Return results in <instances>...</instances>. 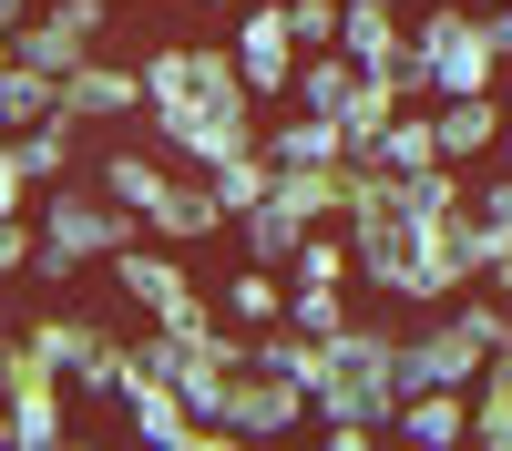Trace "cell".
Returning a JSON list of instances; mask_svg holds the SVG:
<instances>
[{"label": "cell", "instance_id": "obj_1", "mask_svg": "<svg viewBox=\"0 0 512 451\" xmlns=\"http://www.w3.org/2000/svg\"><path fill=\"white\" fill-rule=\"evenodd\" d=\"M390 359H400V328L349 318V328H338V339L318 349V380H308V431H379V441H390V410H400Z\"/></svg>", "mask_w": 512, "mask_h": 451}, {"label": "cell", "instance_id": "obj_15", "mask_svg": "<svg viewBox=\"0 0 512 451\" xmlns=\"http://www.w3.org/2000/svg\"><path fill=\"white\" fill-rule=\"evenodd\" d=\"M256 154H267V175H308V164H349V144H338V123H318V113H277L267 134H256Z\"/></svg>", "mask_w": 512, "mask_h": 451}, {"label": "cell", "instance_id": "obj_11", "mask_svg": "<svg viewBox=\"0 0 512 451\" xmlns=\"http://www.w3.org/2000/svg\"><path fill=\"white\" fill-rule=\"evenodd\" d=\"M216 421L277 451V441H297V431H308V390H297V380H267V369H236V380H226V400H216Z\"/></svg>", "mask_w": 512, "mask_h": 451}, {"label": "cell", "instance_id": "obj_26", "mask_svg": "<svg viewBox=\"0 0 512 451\" xmlns=\"http://www.w3.org/2000/svg\"><path fill=\"white\" fill-rule=\"evenodd\" d=\"M369 164H379V175H431V113H390V123H379V144H369Z\"/></svg>", "mask_w": 512, "mask_h": 451}, {"label": "cell", "instance_id": "obj_25", "mask_svg": "<svg viewBox=\"0 0 512 451\" xmlns=\"http://www.w3.org/2000/svg\"><path fill=\"white\" fill-rule=\"evenodd\" d=\"M297 236H308V226H297L287 205H246V216H236V246H246V267H277V277H287Z\"/></svg>", "mask_w": 512, "mask_h": 451}, {"label": "cell", "instance_id": "obj_33", "mask_svg": "<svg viewBox=\"0 0 512 451\" xmlns=\"http://www.w3.org/2000/svg\"><path fill=\"white\" fill-rule=\"evenodd\" d=\"M175 451H267V441H246V431H226V421H195Z\"/></svg>", "mask_w": 512, "mask_h": 451}, {"label": "cell", "instance_id": "obj_17", "mask_svg": "<svg viewBox=\"0 0 512 451\" xmlns=\"http://www.w3.org/2000/svg\"><path fill=\"white\" fill-rule=\"evenodd\" d=\"M0 410H11V451H31V441H62V431H72V390L52 380V369H21Z\"/></svg>", "mask_w": 512, "mask_h": 451}, {"label": "cell", "instance_id": "obj_4", "mask_svg": "<svg viewBox=\"0 0 512 451\" xmlns=\"http://www.w3.org/2000/svg\"><path fill=\"white\" fill-rule=\"evenodd\" d=\"M410 52H420V72H431V103H472V93H502L492 31H482V11H461V0H431V11L410 21Z\"/></svg>", "mask_w": 512, "mask_h": 451}, {"label": "cell", "instance_id": "obj_2", "mask_svg": "<svg viewBox=\"0 0 512 451\" xmlns=\"http://www.w3.org/2000/svg\"><path fill=\"white\" fill-rule=\"evenodd\" d=\"M134 236H144V226L123 216V205H103L82 175L52 185V195H31V277H41V287H72L82 267H113Z\"/></svg>", "mask_w": 512, "mask_h": 451}, {"label": "cell", "instance_id": "obj_29", "mask_svg": "<svg viewBox=\"0 0 512 451\" xmlns=\"http://www.w3.org/2000/svg\"><path fill=\"white\" fill-rule=\"evenodd\" d=\"M267 185H277V175H267V154H236V164H216V175H205V195H216V216H226V226L246 216V205H267Z\"/></svg>", "mask_w": 512, "mask_h": 451}, {"label": "cell", "instance_id": "obj_12", "mask_svg": "<svg viewBox=\"0 0 512 451\" xmlns=\"http://www.w3.org/2000/svg\"><path fill=\"white\" fill-rule=\"evenodd\" d=\"M431 154L472 175L482 154H502V93H472V103H431Z\"/></svg>", "mask_w": 512, "mask_h": 451}, {"label": "cell", "instance_id": "obj_22", "mask_svg": "<svg viewBox=\"0 0 512 451\" xmlns=\"http://www.w3.org/2000/svg\"><path fill=\"white\" fill-rule=\"evenodd\" d=\"M472 441L482 451H512V349H492L482 380H472Z\"/></svg>", "mask_w": 512, "mask_h": 451}, {"label": "cell", "instance_id": "obj_43", "mask_svg": "<svg viewBox=\"0 0 512 451\" xmlns=\"http://www.w3.org/2000/svg\"><path fill=\"white\" fill-rule=\"evenodd\" d=\"M461 11H502V0H461Z\"/></svg>", "mask_w": 512, "mask_h": 451}, {"label": "cell", "instance_id": "obj_19", "mask_svg": "<svg viewBox=\"0 0 512 451\" xmlns=\"http://www.w3.org/2000/svg\"><path fill=\"white\" fill-rule=\"evenodd\" d=\"M113 400H123V431H134V451H175V441L195 431V421H185V400L164 390V380H123Z\"/></svg>", "mask_w": 512, "mask_h": 451}, {"label": "cell", "instance_id": "obj_28", "mask_svg": "<svg viewBox=\"0 0 512 451\" xmlns=\"http://www.w3.org/2000/svg\"><path fill=\"white\" fill-rule=\"evenodd\" d=\"M277 328H297V339H338V328H349V287H287V318Z\"/></svg>", "mask_w": 512, "mask_h": 451}, {"label": "cell", "instance_id": "obj_23", "mask_svg": "<svg viewBox=\"0 0 512 451\" xmlns=\"http://www.w3.org/2000/svg\"><path fill=\"white\" fill-rule=\"evenodd\" d=\"M338 52H349L359 72H379V62L410 52V21L400 11H338Z\"/></svg>", "mask_w": 512, "mask_h": 451}, {"label": "cell", "instance_id": "obj_20", "mask_svg": "<svg viewBox=\"0 0 512 451\" xmlns=\"http://www.w3.org/2000/svg\"><path fill=\"white\" fill-rule=\"evenodd\" d=\"M216 226H226V216H216V195H205V175H175V185H164V205L144 216L154 246H205Z\"/></svg>", "mask_w": 512, "mask_h": 451}, {"label": "cell", "instance_id": "obj_37", "mask_svg": "<svg viewBox=\"0 0 512 451\" xmlns=\"http://www.w3.org/2000/svg\"><path fill=\"white\" fill-rule=\"evenodd\" d=\"M482 298H492V308H512V257H502V267L482 277Z\"/></svg>", "mask_w": 512, "mask_h": 451}, {"label": "cell", "instance_id": "obj_40", "mask_svg": "<svg viewBox=\"0 0 512 451\" xmlns=\"http://www.w3.org/2000/svg\"><path fill=\"white\" fill-rule=\"evenodd\" d=\"M338 11H400V0H338Z\"/></svg>", "mask_w": 512, "mask_h": 451}, {"label": "cell", "instance_id": "obj_18", "mask_svg": "<svg viewBox=\"0 0 512 451\" xmlns=\"http://www.w3.org/2000/svg\"><path fill=\"white\" fill-rule=\"evenodd\" d=\"M0 144H11V164H21V185H31V195H52V185H72V175H82L72 123H31V134H0Z\"/></svg>", "mask_w": 512, "mask_h": 451}, {"label": "cell", "instance_id": "obj_5", "mask_svg": "<svg viewBox=\"0 0 512 451\" xmlns=\"http://www.w3.org/2000/svg\"><path fill=\"white\" fill-rule=\"evenodd\" d=\"M113 287L144 308V328H154V339H205V328H216V298H205V287L185 277V257H175V246H144V236H134V246L113 257Z\"/></svg>", "mask_w": 512, "mask_h": 451}, {"label": "cell", "instance_id": "obj_7", "mask_svg": "<svg viewBox=\"0 0 512 451\" xmlns=\"http://www.w3.org/2000/svg\"><path fill=\"white\" fill-rule=\"evenodd\" d=\"M103 31H113V0H41V11L11 31V72L62 82L72 62H93V52H103Z\"/></svg>", "mask_w": 512, "mask_h": 451}, {"label": "cell", "instance_id": "obj_30", "mask_svg": "<svg viewBox=\"0 0 512 451\" xmlns=\"http://www.w3.org/2000/svg\"><path fill=\"white\" fill-rule=\"evenodd\" d=\"M31 123H52V82L41 72H0V134H31Z\"/></svg>", "mask_w": 512, "mask_h": 451}, {"label": "cell", "instance_id": "obj_45", "mask_svg": "<svg viewBox=\"0 0 512 451\" xmlns=\"http://www.w3.org/2000/svg\"><path fill=\"white\" fill-rule=\"evenodd\" d=\"M0 72H11V41H0Z\"/></svg>", "mask_w": 512, "mask_h": 451}, {"label": "cell", "instance_id": "obj_46", "mask_svg": "<svg viewBox=\"0 0 512 451\" xmlns=\"http://www.w3.org/2000/svg\"><path fill=\"white\" fill-rule=\"evenodd\" d=\"M379 451H410V441H379Z\"/></svg>", "mask_w": 512, "mask_h": 451}, {"label": "cell", "instance_id": "obj_38", "mask_svg": "<svg viewBox=\"0 0 512 451\" xmlns=\"http://www.w3.org/2000/svg\"><path fill=\"white\" fill-rule=\"evenodd\" d=\"M31 11H41V0H0V41H11V31H21Z\"/></svg>", "mask_w": 512, "mask_h": 451}, {"label": "cell", "instance_id": "obj_35", "mask_svg": "<svg viewBox=\"0 0 512 451\" xmlns=\"http://www.w3.org/2000/svg\"><path fill=\"white\" fill-rule=\"evenodd\" d=\"M482 31H492V62L512 72V0H502V11H482Z\"/></svg>", "mask_w": 512, "mask_h": 451}, {"label": "cell", "instance_id": "obj_16", "mask_svg": "<svg viewBox=\"0 0 512 451\" xmlns=\"http://www.w3.org/2000/svg\"><path fill=\"white\" fill-rule=\"evenodd\" d=\"M164 185H175V175H164V164H154L144 144H113V154L93 164V195H103V205H123L134 226H144L154 205H164Z\"/></svg>", "mask_w": 512, "mask_h": 451}, {"label": "cell", "instance_id": "obj_6", "mask_svg": "<svg viewBox=\"0 0 512 451\" xmlns=\"http://www.w3.org/2000/svg\"><path fill=\"white\" fill-rule=\"evenodd\" d=\"M21 349H31V369H52V380L82 390V400H113V390H123V339H113V328H93V318L41 308V318L21 328Z\"/></svg>", "mask_w": 512, "mask_h": 451}, {"label": "cell", "instance_id": "obj_24", "mask_svg": "<svg viewBox=\"0 0 512 451\" xmlns=\"http://www.w3.org/2000/svg\"><path fill=\"white\" fill-rule=\"evenodd\" d=\"M472 257H482V277L512 257V175H482L472 185Z\"/></svg>", "mask_w": 512, "mask_h": 451}, {"label": "cell", "instance_id": "obj_14", "mask_svg": "<svg viewBox=\"0 0 512 451\" xmlns=\"http://www.w3.org/2000/svg\"><path fill=\"white\" fill-rule=\"evenodd\" d=\"M369 93V72L349 62V52H308L297 62V82H287V113H318V123H349V103Z\"/></svg>", "mask_w": 512, "mask_h": 451}, {"label": "cell", "instance_id": "obj_32", "mask_svg": "<svg viewBox=\"0 0 512 451\" xmlns=\"http://www.w3.org/2000/svg\"><path fill=\"white\" fill-rule=\"evenodd\" d=\"M31 277V216H0V287Z\"/></svg>", "mask_w": 512, "mask_h": 451}, {"label": "cell", "instance_id": "obj_39", "mask_svg": "<svg viewBox=\"0 0 512 451\" xmlns=\"http://www.w3.org/2000/svg\"><path fill=\"white\" fill-rule=\"evenodd\" d=\"M502 175H512V93H502Z\"/></svg>", "mask_w": 512, "mask_h": 451}, {"label": "cell", "instance_id": "obj_10", "mask_svg": "<svg viewBox=\"0 0 512 451\" xmlns=\"http://www.w3.org/2000/svg\"><path fill=\"white\" fill-rule=\"evenodd\" d=\"M134 113H144V72L113 62V52L72 62V72L52 82V123H134Z\"/></svg>", "mask_w": 512, "mask_h": 451}, {"label": "cell", "instance_id": "obj_41", "mask_svg": "<svg viewBox=\"0 0 512 451\" xmlns=\"http://www.w3.org/2000/svg\"><path fill=\"white\" fill-rule=\"evenodd\" d=\"M205 11H216V21H236V11H246V0H205Z\"/></svg>", "mask_w": 512, "mask_h": 451}, {"label": "cell", "instance_id": "obj_42", "mask_svg": "<svg viewBox=\"0 0 512 451\" xmlns=\"http://www.w3.org/2000/svg\"><path fill=\"white\" fill-rule=\"evenodd\" d=\"M31 451H72V431H62V441H31Z\"/></svg>", "mask_w": 512, "mask_h": 451}, {"label": "cell", "instance_id": "obj_36", "mask_svg": "<svg viewBox=\"0 0 512 451\" xmlns=\"http://www.w3.org/2000/svg\"><path fill=\"white\" fill-rule=\"evenodd\" d=\"M308 451H379V431H308Z\"/></svg>", "mask_w": 512, "mask_h": 451}, {"label": "cell", "instance_id": "obj_13", "mask_svg": "<svg viewBox=\"0 0 512 451\" xmlns=\"http://www.w3.org/2000/svg\"><path fill=\"white\" fill-rule=\"evenodd\" d=\"M390 441H410V451H461V441H472V390H410V400L390 410Z\"/></svg>", "mask_w": 512, "mask_h": 451}, {"label": "cell", "instance_id": "obj_44", "mask_svg": "<svg viewBox=\"0 0 512 451\" xmlns=\"http://www.w3.org/2000/svg\"><path fill=\"white\" fill-rule=\"evenodd\" d=\"M0 451H11V410H0Z\"/></svg>", "mask_w": 512, "mask_h": 451}, {"label": "cell", "instance_id": "obj_8", "mask_svg": "<svg viewBox=\"0 0 512 451\" xmlns=\"http://www.w3.org/2000/svg\"><path fill=\"white\" fill-rule=\"evenodd\" d=\"M390 380H400V400H410V390H472V380H482V339H472L451 308H431L420 328H400Z\"/></svg>", "mask_w": 512, "mask_h": 451}, {"label": "cell", "instance_id": "obj_21", "mask_svg": "<svg viewBox=\"0 0 512 451\" xmlns=\"http://www.w3.org/2000/svg\"><path fill=\"white\" fill-rule=\"evenodd\" d=\"M205 298H216L226 328H246V339H256V328H277V318H287V277H277V267H236L226 287H205Z\"/></svg>", "mask_w": 512, "mask_h": 451}, {"label": "cell", "instance_id": "obj_31", "mask_svg": "<svg viewBox=\"0 0 512 451\" xmlns=\"http://www.w3.org/2000/svg\"><path fill=\"white\" fill-rule=\"evenodd\" d=\"M277 11H287L297 62H308V52H338V0H277Z\"/></svg>", "mask_w": 512, "mask_h": 451}, {"label": "cell", "instance_id": "obj_34", "mask_svg": "<svg viewBox=\"0 0 512 451\" xmlns=\"http://www.w3.org/2000/svg\"><path fill=\"white\" fill-rule=\"evenodd\" d=\"M0 216H31V185H21V164H11V144H0Z\"/></svg>", "mask_w": 512, "mask_h": 451}, {"label": "cell", "instance_id": "obj_27", "mask_svg": "<svg viewBox=\"0 0 512 451\" xmlns=\"http://www.w3.org/2000/svg\"><path fill=\"white\" fill-rule=\"evenodd\" d=\"M287 287H349V236H338V226H308V236H297V257H287Z\"/></svg>", "mask_w": 512, "mask_h": 451}, {"label": "cell", "instance_id": "obj_3", "mask_svg": "<svg viewBox=\"0 0 512 451\" xmlns=\"http://www.w3.org/2000/svg\"><path fill=\"white\" fill-rule=\"evenodd\" d=\"M134 72H144V123H154V134H164V123H195V113L246 103V82H236V62H226V41H154Z\"/></svg>", "mask_w": 512, "mask_h": 451}, {"label": "cell", "instance_id": "obj_9", "mask_svg": "<svg viewBox=\"0 0 512 451\" xmlns=\"http://www.w3.org/2000/svg\"><path fill=\"white\" fill-rule=\"evenodd\" d=\"M226 62H236V82H246V103H287V82H297V41H287V11H277V0H246V11H236Z\"/></svg>", "mask_w": 512, "mask_h": 451}]
</instances>
